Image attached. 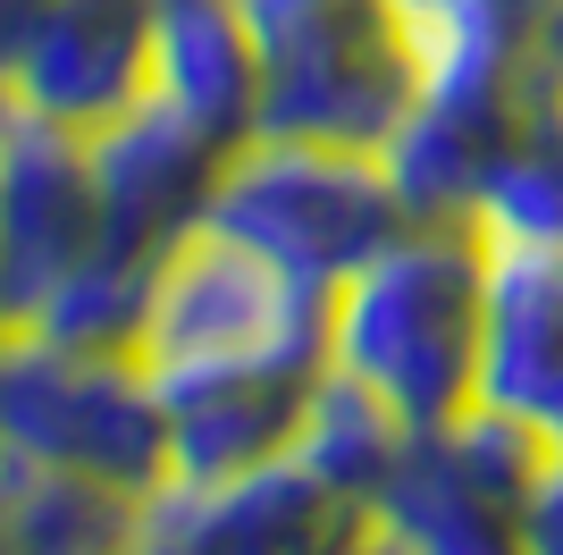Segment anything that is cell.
I'll return each instance as SVG.
<instances>
[{"instance_id":"cell-4","label":"cell","mask_w":563,"mask_h":555,"mask_svg":"<svg viewBox=\"0 0 563 555\" xmlns=\"http://www.w3.org/2000/svg\"><path fill=\"white\" fill-rule=\"evenodd\" d=\"M0 446L68 463L126 497H168V413L135 353H85L51 337H0Z\"/></svg>"},{"instance_id":"cell-7","label":"cell","mask_w":563,"mask_h":555,"mask_svg":"<svg viewBox=\"0 0 563 555\" xmlns=\"http://www.w3.org/2000/svg\"><path fill=\"white\" fill-rule=\"evenodd\" d=\"M101 253V177L93 143L59 118H0V337L51 312L85 261Z\"/></svg>"},{"instance_id":"cell-8","label":"cell","mask_w":563,"mask_h":555,"mask_svg":"<svg viewBox=\"0 0 563 555\" xmlns=\"http://www.w3.org/2000/svg\"><path fill=\"white\" fill-rule=\"evenodd\" d=\"M320 379L329 353H211V362L152 370L168 413V471H177L168 488H211L253 463H278Z\"/></svg>"},{"instance_id":"cell-19","label":"cell","mask_w":563,"mask_h":555,"mask_svg":"<svg viewBox=\"0 0 563 555\" xmlns=\"http://www.w3.org/2000/svg\"><path fill=\"white\" fill-rule=\"evenodd\" d=\"M539 51L563 68V0H547V18H539Z\"/></svg>"},{"instance_id":"cell-13","label":"cell","mask_w":563,"mask_h":555,"mask_svg":"<svg viewBox=\"0 0 563 555\" xmlns=\"http://www.w3.org/2000/svg\"><path fill=\"white\" fill-rule=\"evenodd\" d=\"M152 101L186 110L219 143L261 135V59L235 0H161V18H152Z\"/></svg>"},{"instance_id":"cell-17","label":"cell","mask_w":563,"mask_h":555,"mask_svg":"<svg viewBox=\"0 0 563 555\" xmlns=\"http://www.w3.org/2000/svg\"><path fill=\"white\" fill-rule=\"evenodd\" d=\"M530 555H563V438L547 446L539 488H530Z\"/></svg>"},{"instance_id":"cell-3","label":"cell","mask_w":563,"mask_h":555,"mask_svg":"<svg viewBox=\"0 0 563 555\" xmlns=\"http://www.w3.org/2000/svg\"><path fill=\"white\" fill-rule=\"evenodd\" d=\"M202 228L253 244L261 261L336 286L353 278L378 244H396L412 228L396 177L378 152H345V143H295V135H244L219 168L211 219Z\"/></svg>"},{"instance_id":"cell-10","label":"cell","mask_w":563,"mask_h":555,"mask_svg":"<svg viewBox=\"0 0 563 555\" xmlns=\"http://www.w3.org/2000/svg\"><path fill=\"white\" fill-rule=\"evenodd\" d=\"M93 177H101V244L110 253L161 261L168 244H186L211 219L219 168L235 143H219L211 127H194L186 110H168L143 92L135 110L101 118L93 135Z\"/></svg>"},{"instance_id":"cell-1","label":"cell","mask_w":563,"mask_h":555,"mask_svg":"<svg viewBox=\"0 0 563 555\" xmlns=\"http://www.w3.org/2000/svg\"><path fill=\"white\" fill-rule=\"evenodd\" d=\"M488 346V228L412 219L329 295V370L362 379L404 429H446L479 404Z\"/></svg>"},{"instance_id":"cell-21","label":"cell","mask_w":563,"mask_h":555,"mask_svg":"<svg viewBox=\"0 0 563 555\" xmlns=\"http://www.w3.org/2000/svg\"><path fill=\"white\" fill-rule=\"evenodd\" d=\"M0 555H9V538H0Z\"/></svg>"},{"instance_id":"cell-6","label":"cell","mask_w":563,"mask_h":555,"mask_svg":"<svg viewBox=\"0 0 563 555\" xmlns=\"http://www.w3.org/2000/svg\"><path fill=\"white\" fill-rule=\"evenodd\" d=\"M329 295L336 286H311L235 236L194 228L186 244H168L152 278L135 362L168 370L211 362V353H329Z\"/></svg>"},{"instance_id":"cell-20","label":"cell","mask_w":563,"mask_h":555,"mask_svg":"<svg viewBox=\"0 0 563 555\" xmlns=\"http://www.w3.org/2000/svg\"><path fill=\"white\" fill-rule=\"evenodd\" d=\"M135 555H168V547H152V531H143V547H135Z\"/></svg>"},{"instance_id":"cell-2","label":"cell","mask_w":563,"mask_h":555,"mask_svg":"<svg viewBox=\"0 0 563 555\" xmlns=\"http://www.w3.org/2000/svg\"><path fill=\"white\" fill-rule=\"evenodd\" d=\"M261 59V135L387 152L429 85L421 0H235Z\"/></svg>"},{"instance_id":"cell-11","label":"cell","mask_w":563,"mask_h":555,"mask_svg":"<svg viewBox=\"0 0 563 555\" xmlns=\"http://www.w3.org/2000/svg\"><path fill=\"white\" fill-rule=\"evenodd\" d=\"M152 18L161 0H43L9 76V110L59 118L76 135L135 110L152 92Z\"/></svg>"},{"instance_id":"cell-12","label":"cell","mask_w":563,"mask_h":555,"mask_svg":"<svg viewBox=\"0 0 563 555\" xmlns=\"http://www.w3.org/2000/svg\"><path fill=\"white\" fill-rule=\"evenodd\" d=\"M479 404L563 438V236H496L488 228Z\"/></svg>"},{"instance_id":"cell-9","label":"cell","mask_w":563,"mask_h":555,"mask_svg":"<svg viewBox=\"0 0 563 555\" xmlns=\"http://www.w3.org/2000/svg\"><path fill=\"white\" fill-rule=\"evenodd\" d=\"M378 505L329 488L295 455L253 463L211 488L152 497V547L168 555H371Z\"/></svg>"},{"instance_id":"cell-18","label":"cell","mask_w":563,"mask_h":555,"mask_svg":"<svg viewBox=\"0 0 563 555\" xmlns=\"http://www.w3.org/2000/svg\"><path fill=\"white\" fill-rule=\"evenodd\" d=\"M43 18V0H0V118H9V76H18V51Z\"/></svg>"},{"instance_id":"cell-15","label":"cell","mask_w":563,"mask_h":555,"mask_svg":"<svg viewBox=\"0 0 563 555\" xmlns=\"http://www.w3.org/2000/svg\"><path fill=\"white\" fill-rule=\"evenodd\" d=\"M404 438H412V429H404V413L387 404V395H371L362 379L329 370V379L311 388L303 429H295L286 455L303 463V471H320L329 488H345V497L378 505V488L396 480V463H404Z\"/></svg>"},{"instance_id":"cell-5","label":"cell","mask_w":563,"mask_h":555,"mask_svg":"<svg viewBox=\"0 0 563 555\" xmlns=\"http://www.w3.org/2000/svg\"><path fill=\"white\" fill-rule=\"evenodd\" d=\"M547 446V429L488 404L446 429H412L396 480L378 488V531L404 555H530V488Z\"/></svg>"},{"instance_id":"cell-14","label":"cell","mask_w":563,"mask_h":555,"mask_svg":"<svg viewBox=\"0 0 563 555\" xmlns=\"http://www.w3.org/2000/svg\"><path fill=\"white\" fill-rule=\"evenodd\" d=\"M143 531H152L143 497L0 446V538H9V555H135Z\"/></svg>"},{"instance_id":"cell-16","label":"cell","mask_w":563,"mask_h":555,"mask_svg":"<svg viewBox=\"0 0 563 555\" xmlns=\"http://www.w3.org/2000/svg\"><path fill=\"white\" fill-rule=\"evenodd\" d=\"M479 228L496 236H563V92H547L539 118L521 127V143L505 152Z\"/></svg>"}]
</instances>
